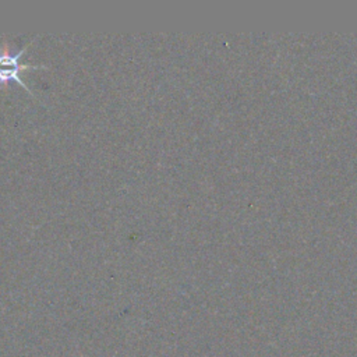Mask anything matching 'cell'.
<instances>
[{
	"instance_id": "cell-1",
	"label": "cell",
	"mask_w": 357,
	"mask_h": 357,
	"mask_svg": "<svg viewBox=\"0 0 357 357\" xmlns=\"http://www.w3.org/2000/svg\"><path fill=\"white\" fill-rule=\"evenodd\" d=\"M38 68H45L47 70V66H42V64H28L24 63L21 67H10V68H0V84H7L8 81H17L29 95H33V92L28 88V85L20 78V73L25 71V70H38Z\"/></svg>"
},
{
	"instance_id": "cell-2",
	"label": "cell",
	"mask_w": 357,
	"mask_h": 357,
	"mask_svg": "<svg viewBox=\"0 0 357 357\" xmlns=\"http://www.w3.org/2000/svg\"><path fill=\"white\" fill-rule=\"evenodd\" d=\"M35 39V38H33ZM32 39V40H33ZM32 40L25 45L22 49H20L17 53L10 52V46L7 43L6 36H3V46L0 49V68H10V67H21L24 63H20V57L25 53L28 46L32 43Z\"/></svg>"
}]
</instances>
